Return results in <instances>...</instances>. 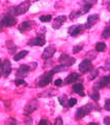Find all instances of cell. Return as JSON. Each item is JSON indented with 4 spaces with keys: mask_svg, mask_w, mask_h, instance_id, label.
<instances>
[{
    "mask_svg": "<svg viewBox=\"0 0 110 125\" xmlns=\"http://www.w3.org/2000/svg\"><path fill=\"white\" fill-rule=\"evenodd\" d=\"M59 62L61 64V66H64V67L68 68L75 62V58L71 57L70 55H68V54H62V55L59 57Z\"/></svg>",
    "mask_w": 110,
    "mask_h": 125,
    "instance_id": "cell-5",
    "label": "cell"
},
{
    "mask_svg": "<svg viewBox=\"0 0 110 125\" xmlns=\"http://www.w3.org/2000/svg\"><path fill=\"white\" fill-rule=\"evenodd\" d=\"M45 43H46V41H45L44 37H37V38L32 39V40H30L28 42V45L29 46H44Z\"/></svg>",
    "mask_w": 110,
    "mask_h": 125,
    "instance_id": "cell-10",
    "label": "cell"
},
{
    "mask_svg": "<svg viewBox=\"0 0 110 125\" xmlns=\"http://www.w3.org/2000/svg\"><path fill=\"white\" fill-rule=\"evenodd\" d=\"M53 74L54 72L51 70V71L45 73L44 75H42L40 77V79L37 80V87H40V88H44L46 85H48L51 81H52V77H53Z\"/></svg>",
    "mask_w": 110,
    "mask_h": 125,
    "instance_id": "cell-3",
    "label": "cell"
},
{
    "mask_svg": "<svg viewBox=\"0 0 110 125\" xmlns=\"http://www.w3.org/2000/svg\"><path fill=\"white\" fill-rule=\"evenodd\" d=\"M54 84L56 85V87H60V85L62 84V80L61 79H56L55 80V83H54Z\"/></svg>",
    "mask_w": 110,
    "mask_h": 125,
    "instance_id": "cell-33",
    "label": "cell"
},
{
    "mask_svg": "<svg viewBox=\"0 0 110 125\" xmlns=\"http://www.w3.org/2000/svg\"><path fill=\"white\" fill-rule=\"evenodd\" d=\"M96 50H97L98 52H103V51H105V50H106V44H105V43H102V42L98 43V44L96 45Z\"/></svg>",
    "mask_w": 110,
    "mask_h": 125,
    "instance_id": "cell-20",
    "label": "cell"
},
{
    "mask_svg": "<svg viewBox=\"0 0 110 125\" xmlns=\"http://www.w3.org/2000/svg\"><path fill=\"white\" fill-rule=\"evenodd\" d=\"M107 64H109V65H110V57H109L108 60H107Z\"/></svg>",
    "mask_w": 110,
    "mask_h": 125,
    "instance_id": "cell-37",
    "label": "cell"
},
{
    "mask_svg": "<svg viewBox=\"0 0 110 125\" xmlns=\"http://www.w3.org/2000/svg\"><path fill=\"white\" fill-rule=\"evenodd\" d=\"M79 78V75H78L77 73H71L70 75H68V77L65 78V80H64V83L65 84H70V83H75V81Z\"/></svg>",
    "mask_w": 110,
    "mask_h": 125,
    "instance_id": "cell-17",
    "label": "cell"
},
{
    "mask_svg": "<svg viewBox=\"0 0 110 125\" xmlns=\"http://www.w3.org/2000/svg\"><path fill=\"white\" fill-rule=\"evenodd\" d=\"M38 106V102L35 99L33 100H30L28 103H27V105L25 106V109H24V113L25 115H30L32 112H34L35 109L37 108Z\"/></svg>",
    "mask_w": 110,
    "mask_h": 125,
    "instance_id": "cell-6",
    "label": "cell"
},
{
    "mask_svg": "<svg viewBox=\"0 0 110 125\" xmlns=\"http://www.w3.org/2000/svg\"><path fill=\"white\" fill-rule=\"evenodd\" d=\"M104 123L106 125H110V117H106V118L104 119Z\"/></svg>",
    "mask_w": 110,
    "mask_h": 125,
    "instance_id": "cell-34",
    "label": "cell"
},
{
    "mask_svg": "<svg viewBox=\"0 0 110 125\" xmlns=\"http://www.w3.org/2000/svg\"><path fill=\"white\" fill-rule=\"evenodd\" d=\"M68 69L66 67H64V66H57V67H55L52 71L55 73V72H61V71H65V70Z\"/></svg>",
    "mask_w": 110,
    "mask_h": 125,
    "instance_id": "cell-25",
    "label": "cell"
},
{
    "mask_svg": "<svg viewBox=\"0 0 110 125\" xmlns=\"http://www.w3.org/2000/svg\"><path fill=\"white\" fill-rule=\"evenodd\" d=\"M0 65H1V61H0Z\"/></svg>",
    "mask_w": 110,
    "mask_h": 125,
    "instance_id": "cell-38",
    "label": "cell"
},
{
    "mask_svg": "<svg viewBox=\"0 0 110 125\" xmlns=\"http://www.w3.org/2000/svg\"><path fill=\"white\" fill-rule=\"evenodd\" d=\"M6 46H7V48H9V53H11V54H13V53L15 52V50L17 49V46H15L14 43L11 42V41L7 42V43H6Z\"/></svg>",
    "mask_w": 110,
    "mask_h": 125,
    "instance_id": "cell-21",
    "label": "cell"
},
{
    "mask_svg": "<svg viewBox=\"0 0 110 125\" xmlns=\"http://www.w3.org/2000/svg\"><path fill=\"white\" fill-rule=\"evenodd\" d=\"M109 83H110V75L104 76V77H102L100 79V81L96 85V88H98V89L99 88H104V87H106V85H108Z\"/></svg>",
    "mask_w": 110,
    "mask_h": 125,
    "instance_id": "cell-14",
    "label": "cell"
},
{
    "mask_svg": "<svg viewBox=\"0 0 110 125\" xmlns=\"http://www.w3.org/2000/svg\"><path fill=\"white\" fill-rule=\"evenodd\" d=\"M99 15H90L88 19H87V24H86V27H92V25H95L96 23L99 21Z\"/></svg>",
    "mask_w": 110,
    "mask_h": 125,
    "instance_id": "cell-15",
    "label": "cell"
},
{
    "mask_svg": "<svg viewBox=\"0 0 110 125\" xmlns=\"http://www.w3.org/2000/svg\"><path fill=\"white\" fill-rule=\"evenodd\" d=\"M76 103H77V99H75V98H71V99L68 100V105H69L70 107L74 106Z\"/></svg>",
    "mask_w": 110,
    "mask_h": 125,
    "instance_id": "cell-28",
    "label": "cell"
},
{
    "mask_svg": "<svg viewBox=\"0 0 110 125\" xmlns=\"http://www.w3.org/2000/svg\"><path fill=\"white\" fill-rule=\"evenodd\" d=\"M88 125H99V124H97V123H89Z\"/></svg>",
    "mask_w": 110,
    "mask_h": 125,
    "instance_id": "cell-36",
    "label": "cell"
},
{
    "mask_svg": "<svg viewBox=\"0 0 110 125\" xmlns=\"http://www.w3.org/2000/svg\"><path fill=\"white\" fill-rule=\"evenodd\" d=\"M38 125H50V123H49L47 120L43 119V120H41V121H40V123H38Z\"/></svg>",
    "mask_w": 110,
    "mask_h": 125,
    "instance_id": "cell-32",
    "label": "cell"
},
{
    "mask_svg": "<svg viewBox=\"0 0 110 125\" xmlns=\"http://www.w3.org/2000/svg\"><path fill=\"white\" fill-rule=\"evenodd\" d=\"M82 48H83V45H77V46H75L73 48V52L74 53H78L79 51H81Z\"/></svg>",
    "mask_w": 110,
    "mask_h": 125,
    "instance_id": "cell-29",
    "label": "cell"
},
{
    "mask_svg": "<svg viewBox=\"0 0 110 125\" xmlns=\"http://www.w3.org/2000/svg\"><path fill=\"white\" fill-rule=\"evenodd\" d=\"M92 100H95V101H98L100 99V94H99V92L98 91H95L92 94Z\"/></svg>",
    "mask_w": 110,
    "mask_h": 125,
    "instance_id": "cell-27",
    "label": "cell"
},
{
    "mask_svg": "<svg viewBox=\"0 0 110 125\" xmlns=\"http://www.w3.org/2000/svg\"><path fill=\"white\" fill-rule=\"evenodd\" d=\"M83 29H84L83 25H72L69 28V34H70V36H72V37H76Z\"/></svg>",
    "mask_w": 110,
    "mask_h": 125,
    "instance_id": "cell-7",
    "label": "cell"
},
{
    "mask_svg": "<svg viewBox=\"0 0 110 125\" xmlns=\"http://www.w3.org/2000/svg\"><path fill=\"white\" fill-rule=\"evenodd\" d=\"M32 26H33V22H31V21H25V22H22L20 25H19L18 27V29L21 31V32H25V31L27 30H29L32 28Z\"/></svg>",
    "mask_w": 110,
    "mask_h": 125,
    "instance_id": "cell-13",
    "label": "cell"
},
{
    "mask_svg": "<svg viewBox=\"0 0 110 125\" xmlns=\"http://www.w3.org/2000/svg\"><path fill=\"white\" fill-rule=\"evenodd\" d=\"M98 74H99V71H98V70H93V71L90 73V76L88 77V79H89V80L95 79V78L98 76Z\"/></svg>",
    "mask_w": 110,
    "mask_h": 125,
    "instance_id": "cell-26",
    "label": "cell"
},
{
    "mask_svg": "<svg viewBox=\"0 0 110 125\" xmlns=\"http://www.w3.org/2000/svg\"><path fill=\"white\" fill-rule=\"evenodd\" d=\"M2 73H3V75L4 76H9L10 72H11V65H10V62L9 60H5L4 62H3V64H2Z\"/></svg>",
    "mask_w": 110,
    "mask_h": 125,
    "instance_id": "cell-11",
    "label": "cell"
},
{
    "mask_svg": "<svg viewBox=\"0 0 110 125\" xmlns=\"http://www.w3.org/2000/svg\"><path fill=\"white\" fill-rule=\"evenodd\" d=\"M30 4H31L30 1H24V2L20 3V4H18L17 6L11 7V9L9 10V13H10L9 15L15 17V16H20V15L25 14L26 11L28 10Z\"/></svg>",
    "mask_w": 110,
    "mask_h": 125,
    "instance_id": "cell-1",
    "label": "cell"
},
{
    "mask_svg": "<svg viewBox=\"0 0 110 125\" xmlns=\"http://www.w3.org/2000/svg\"><path fill=\"white\" fill-rule=\"evenodd\" d=\"M17 23V19L11 15H3L0 18V30H2L3 27H11L16 25Z\"/></svg>",
    "mask_w": 110,
    "mask_h": 125,
    "instance_id": "cell-2",
    "label": "cell"
},
{
    "mask_svg": "<svg viewBox=\"0 0 110 125\" xmlns=\"http://www.w3.org/2000/svg\"><path fill=\"white\" fill-rule=\"evenodd\" d=\"M92 62H90V61L88 60H85L81 62V64L79 65V71L81 73H86V72H88L92 70Z\"/></svg>",
    "mask_w": 110,
    "mask_h": 125,
    "instance_id": "cell-9",
    "label": "cell"
},
{
    "mask_svg": "<svg viewBox=\"0 0 110 125\" xmlns=\"http://www.w3.org/2000/svg\"><path fill=\"white\" fill-rule=\"evenodd\" d=\"M15 83L17 84V85H26L25 80H23V79H17V80L15 81Z\"/></svg>",
    "mask_w": 110,
    "mask_h": 125,
    "instance_id": "cell-30",
    "label": "cell"
},
{
    "mask_svg": "<svg viewBox=\"0 0 110 125\" xmlns=\"http://www.w3.org/2000/svg\"><path fill=\"white\" fill-rule=\"evenodd\" d=\"M102 38H103V39H108V38H110V26L103 31V33H102Z\"/></svg>",
    "mask_w": 110,
    "mask_h": 125,
    "instance_id": "cell-24",
    "label": "cell"
},
{
    "mask_svg": "<svg viewBox=\"0 0 110 125\" xmlns=\"http://www.w3.org/2000/svg\"><path fill=\"white\" fill-rule=\"evenodd\" d=\"M27 54H28V51L27 50H23V51H21V52H19V53H17L16 55L14 56V61L15 62H19L20 60H22V58H24Z\"/></svg>",
    "mask_w": 110,
    "mask_h": 125,
    "instance_id": "cell-19",
    "label": "cell"
},
{
    "mask_svg": "<svg viewBox=\"0 0 110 125\" xmlns=\"http://www.w3.org/2000/svg\"><path fill=\"white\" fill-rule=\"evenodd\" d=\"M55 51H56V49H55L54 46H48L44 50V52H43L42 57L44 58V60H48V58H51V57L53 56V54L55 53Z\"/></svg>",
    "mask_w": 110,
    "mask_h": 125,
    "instance_id": "cell-8",
    "label": "cell"
},
{
    "mask_svg": "<svg viewBox=\"0 0 110 125\" xmlns=\"http://www.w3.org/2000/svg\"><path fill=\"white\" fill-rule=\"evenodd\" d=\"M92 107L93 106L92 104H86V105H84V106L78 108V111L76 112V119H82L83 117H85L86 115L92 112Z\"/></svg>",
    "mask_w": 110,
    "mask_h": 125,
    "instance_id": "cell-4",
    "label": "cell"
},
{
    "mask_svg": "<svg viewBox=\"0 0 110 125\" xmlns=\"http://www.w3.org/2000/svg\"><path fill=\"white\" fill-rule=\"evenodd\" d=\"M51 19H52V16L51 15H44V16H41L40 17V20L42 22H49V21H51Z\"/></svg>",
    "mask_w": 110,
    "mask_h": 125,
    "instance_id": "cell-23",
    "label": "cell"
},
{
    "mask_svg": "<svg viewBox=\"0 0 110 125\" xmlns=\"http://www.w3.org/2000/svg\"><path fill=\"white\" fill-rule=\"evenodd\" d=\"M29 70H30V68L27 65H22V66H20V68L18 69L17 75L18 76H26V74L29 72Z\"/></svg>",
    "mask_w": 110,
    "mask_h": 125,
    "instance_id": "cell-16",
    "label": "cell"
},
{
    "mask_svg": "<svg viewBox=\"0 0 110 125\" xmlns=\"http://www.w3.org/2000/svg\"><path fill=\"white\" fill-rule=\"evenodd\" d=\"M65 20H66L65 16H59V17L55 18V20L53 22V28L54 29H59L61 27V25L64 23Z\"/></svg>",
    "mask_w": 110,
    "mask_h": 125,
    "instance_id": "cell-12",
    "label": "cell"
},
{
    "mask_svg": "<svg viewBox=\"0 0 110 125\" xmlns=\"http://www.w3.org/2000/svg\"><path fill=\"white\" fill-rule=\"evenodd\" d=\"M104 107H105V109H107V111H110V99H108V100L105 102Z\"/></svg>",
    "mask_w": 110,
    "mask_h": 125,
    "instance_id": "cell-31",
    "label": "cell"
},
{
    "mask_svg": "<svg viewBox=\"0 0 110 125\" xmlns=\"http://www.w3.org/2000/svg\"><path fill=\"white\" fill-rule=\"evenodd\" d=\"M73 91L77 93V94H79V95L81 96H84V88H83V85H82L81 83H76V84H74V87H73Z\"/></svg>",
    "mask_w": 110,
    "mask_h": 125,
    "instance_id": "cell-18",
    "label": "cell"
},
{
    "mask_svg": "<svg viewBox=\"0 0 110 125\" xmlns=\"http://www.w3.org/2000/svg\"><path fill=\"white\" fill-rule=\"evenodd\" d=\"M58 101H59V103L62 105V106H65L66 103H68V98H66L65 95H62L58 98Z\"/></svg>",
    "mask_w": 110,
    "mask_h": 125,
    "instance_id": "cell-22",
    "label": "cell"
},
{
    "mask_svg": "<svg viewBox=\"0 0 110 125\" xmlns=\"http://www.w3.org/2000/svg\"><path fill=\"white\" fill-rule=\"evenodd\" d=\"M55 125H62V120H61V118H57V119H56Z\"/></svg>",
    "mask_w": 110,
    "mask_h": 125,
    "instance_id": "cell-35",
    "label": "cell"
}]
</instances>
